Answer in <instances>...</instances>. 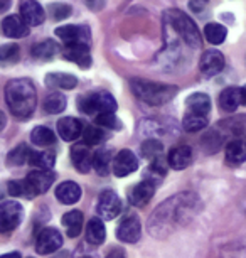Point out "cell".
Masks as SVG:
<instances>
[{
    "label": "cell",
    "mask_w": 246,
    "mask_h": 258,
    "mask_svg": "<svg viewBox=\"0 0 246 258\" xmlns=\"http://www.w3.org/2000/svg\"><path fill=\"white\" fill-rule=\"evenodd\" d=\"M201 211V198L196 192H179L158 206L148 220V231L155 238H166L177 228L194 220Z\"/></svg>",
    "instance_id": "1"
},
{
    "label": "cell",
    "mask_w": 246,
    "mask_h": 258,
    "mask_svg": "<svg viewBox=\"0 0 246 258\" xmlns=\"http://www.w3.org/2000/svg\"><path fill=\"white\" fill-rule=\"evenodd\" d=\"M6 101L11 113L19 120H27L37 106V93L32 81L19 78L7 83Z\"/></svg>",
    "instance_id": "2"
},
{
    "label": "cell",
    "mask_w": 246,
    "mask_h": 258,
    "mask_svg": "<svg viewBox=\"0 0 246 258\" xmlns=\"http://www.w3.org/2000/svg\"><path fill=\"white\" fill-rule=\"evenodd\" d=\"M163 24H166V32H172V36L181 39L184 44L192 49L201 47V32L187 14L177 9H171L163 14Z\"/></svg>",
    "instance_id": "3"
},
{
    "label": "cell",
    "mask_w": 246,
    "mask_h": 258,
    "mask_svg": "<svg viewBox=\"0 0 246 258\" xmlns=\"http://www.w3.org/2000/svg\"><path fill=\"white\" fill-rule=\"evenodd\" d=\"M132 91L138 100H142L143 103L152 105V106H162L169 103L174 96L177 95L179 88L174 85H166V83H155V81H147V80H137L132 81Z\"/></svg>",
    "instance_id": "4"
},
{
    "label": "cell",
    "mask_w": 246,
    "mask_h": 258,
    "mask_svg": "<svg viewBox=\"0 0 246 258\" xmlns=\"http://www.w3.org/2000/svg\"><path fill=\"white\" fill-rule=\"evenodd\" d=\"M78 110L86 115H103L115 113L117 110V100L108 91H95V93L83 95L78 98Z\"/></svg>",
    "instance_id": "5"
},
{
    "label": "cell",
    "mask_w": 246,
    "mask_h": 258,
    "mask_svg": "<svg viewBox=\"0 0 246 258\" xmlns=\"http://www.w3.org/2000/svg\"><path fill=\"white\" fill-rule=\"evenodd\" d=\"M24 209L17 201H6L0 204V233H9L21 225Z\"/></svg>",
    "instance_id": "6"
},
{
    "label": "cell",
    "mask_w": 246,
    "mask_h": 258,
    "mask_svg": "<svg viewBox=\"0 0 246 258\" xmlns=\"http://www.w3.org/2000/svg\"><path fill=\"white\" fill-rule=\"evenodd\" d=\"M54 34L62 42H66V46L71 44L90 46L91 41V32L88 26H61L56 29Z\"/></svg>",
    "instance_id": "7"
},
{
    "label": "cell",
    "mask_w": 246,
    "mask_h": 258,
    "mask_svg": "<svg viewBox=\"0 0 246 258\" xmlns=\"http://www.w3.org/2000/svg\"><path fill=\"white\" fill-rule=\"evenodd\" d=\"M122 211V201H120L118 194L115 191H103L100 194L98 206H96V213L103 220H115Z\"/></svg>",
    "instance_id": "8"
},
{
    "label": "cell",
    "mask_w": 246,
    "mask_h": 258,
    "mask_svg": "<svg viewBox=\"0 0 246 258\" xmlns=\"http://www.w3.org/2000/svg\"><path fill=\"white\" fill-rule=\"evenodd\" d=\"M62 246V235L56 228H44L36 240V250L41 255H51Z\"/></svg>",
    "instance_id": "9"
},
{
    "label": "cell",
    "mask_w": 246,
    "mask_h": 258,
    "mask_svg": "<svg viewBox=\"0 0 246 258\" xmlns=\"http://www.w3.org/2000/svg\"><path fill=\"white\" fill-rule=\"evenodd\" d=\"M142 235V225L137 214H128L125 216L120 226L117 228V238L123 243H137Z\"/></svg>",
    "instance_id": "10"
},
{
    "label": "cell",
    "mask_w": 246,
    "mask_h": 258,
    "mask_svg": "<svg viewBox=\"0 0 246 258\" xmlns=\"http://www.w3.org/2000/svg\"><path fill=\"white\" fill-rule=\"evenodd\" d=\"M112 167L117 177H127L138 169V159L135 157V154L132 150H128V149L120 150L117 154V157L113 159Z\"/></svg>",
    "instance_id": "11"
},
{
    "label": "cell",
    "mask_w": 246,
    "mask_h": 258,
    "mask_svg": "<svg viewBox=\"0 0 246 258\" xmlns=\"http://www.w3.org/2000/svg\"><path fill=\"white\" fill-rule=\"evenodd\" d=\"M199 70L204 76H216L218 73L224 70V56L221 54V51L209 49L201 56L199 61Z\"/></svg>",
    "instance_id": "12"
},
{
    "label": "cell",
    "mask_w": 246,
    "mask_h": 258,
    "mask_svg": "<svg viewBox=\"0 0 246 258\" xmlns=\"http://www.w3.org/2000/svg\"><path fill=\"white\" fill-rule=\"evenodd\" d=\"M21 17L27 26L37 27L46 21V12L37 0H22L21 2Z\"/></svg>",
    "instance_id": "13"
},
{
    "label": "cell",
    "mask_w": 246,
    "mask_h": 258,
    "mask_svg": "<svg viewBox=\"0 0 246 258\" xmlns=\"http://www.w3.org/2000/svg\"><path fill=\"white\" fill-rule=\"evenodd\" d=\"M93 157H95V154L91 152L90 147L85 142L76 144L73 145V149H71V160H73V165L83 174H88L91 167H93Z\"/></svg>",
    "instance_id": "14"
},
{
    "label": "cell",
    "mask_w": 246,
    "mask_h": 258,
    "mask_svg": "<svg viewBox=\"0 0 246 258\" xmlns=\"http://www.w3.org/2000/svg\"><path fill=\"white\" fill-rule=\"evenodd\" d=\"M155 194V184L152 181H143V182H138L137 186H133L132 189L128 191V201L130 204L137 208H142L150 201Z\"/></svg>",
    "instance_id": "15"
},
{
    "label": "cell",
    "mask_w": 246,
    "mask_h": 258,
    "mask_svg": "<svg viewBox=\"0 0 246 258\" xmlns=\"http://www.w3.org/2000/svg\"><path fill=\"white\" fill-rule=\"evenodd\" d=\"M54 172L52 170H41V169H36L32 170L31 174L26 177L27 182L31 184L32 191L37 194H44L46 191H49V187L52 186L54 182Z\"/></svg>",
    "instance_id": "16"
},
{
    "label": "cell",
    "mask_w": 246,
    "mask_h": 258,
    "mask_svg": "<svg viewBox=\"0 0 246 258\" xmlns=\"http://www.w3.org/2000/svg\"><path fill=\"white\" fill-rule=\"evenodd\" d=\"M67 61H73L76 62L81 70H88L91 66V52H90V46H85V44H71V46H66L64 49V54Z\"/></svg>",
    "instance_id": "17"
},
{
    "label": "cell",
    "mask_w": 246,
    "mask_h": 258,
    "mask_svg": "<svg viewBox=\"0 0 246 258\" xmlns=\"http://www.w3.org/2000/svg\"><path fill=\"white\" fill-rule=\"evenodd\" d=\"M57 134L61 135L62 140L71 142V140L78 139L79 135H83V123L74 116H66V118L57 121Z\"/></svg>",
    "instance_id": "18"
},
{
    "label": "cell",
    "mask_w": 246,
    "mask_h": 258,
    "mask_svg": "<svg viewBox=\"0 0 246 258\" xmlns=\"http://www.w3.org/2000/svg\"><path fill=\"white\" fill-rule=\"evenodd\" d=\"M226 162L229 165H239L246 160V139H231L226 144Z\"/></svg>",
    "instance_id": "19"
},
{
    "label": "cell",
    "mask_w": 246,
    "mask_h": 258,
    "mask_svg": "<svg viewBox=\"0 0 246 258\" xmlns=\"http://www.w3.org/2000/svg\"><path fill=\"white\" fill-rule=\"evenodd\" d=\"M2 32L7 37L21 39L29 34V26L24 22V19L21 16H9L2 21Z\"/></svg>",
    "instance_id": "20"
},
{
    "label": "cell",
    "mask_w": 246,
    "mask_h": 258,
    "mask_svg": "<svg viewBox=\"0 0 246 258\" xmlns=\"http://www.w3.org/2000/svg\"><path fill=\"white\" fill-rule=\"evenodd\" d=\"M167 162L172 169H176V170L186 169L187 165H191V162H192L191 147H187V145H177V147H174L171 152H169Z\"/></svg>",
    "instance_id": "21"
},
{
    "label": "cell",
    "mask_w": 246,
    "mask_h": 258,
    "mask_svg": "<svg viewBox=\"0 0 246 258\" xmlns=\"http://www.w3.org/2000/svg\"><path fill=\"white\" fill-rule=\"evenodd\" d=\"M81 187L73 181H66L56 187V198L62 204H74L81 199Z\"/></svg>",
    "instance_id": "22"
},
{
    "label": "cell",
    "mask_w": 246,
    "mask_h": 258,
    "mask_svg": "<svg viewBox=\"0 0 246 258\" xmlns=\"http://www.w3.org/2000/svg\"><path fill=\"white\" fill-rule=\"evenodd\" d=\"M243 105V98H241V88H226L221 91L219 95V108L228 111V113H233V111L238 110V106Z\"/></svg>",
    "instance_id": "23"
},
{
    "label": "cell",
    "mask_w": 246,
    "mask_h": 258,
    "mask_svg": "<svg viewBox=\"0 0 246 258\" xmlns=\"http://www.w3.org/2000/svg\"><path fill=\"white\" fill-rule=\"evenodd\" d=\"M61 221H62V226L66 228L67 236L69 238L79 236L81 230H83V213L78 211V209H73V211L66 213Z\"/></svg>",
    "instance_id": "24"
},
{
    "label": "cell",
    "mask_w": 246,
    "mask_h": 258,
    "mask_svg": "<svg viewBox=\"0 0 246 258\" xmlns=\"http://www.w3.org/2000/svg\"><path fill=\"white\" fill-rule=\"evenodd\" d=\"M186 105H187V111H191V113L207 116L211 111V100L206 93H192L186 100Z\"/></svg>",
    "instance_id": "25"
},
{
    "label": "cell",
    "mask_w": 246,
    "mask_h": 258,
    "mask_svg": "<svg viewBox=\"0 0 246 258\" xmlns=\"http://www.w3.org/2000/svg\"><path fill=\"white\" fill-rule=\"evenodd\" d=\"M46 85L49 88L73 90L78 86V80L73 75H67V73H51V75L46 76Z\"/></svg>",
    "instance_id": "26"
},
{
    "label": "cell",
    "mask_w": 246,
    "mask_h": 258,
    "mask_svg": "<svg viewBox=\"0 0 246 258\" xmlns=\"http://www.w3.org/2000/svg\"><path fill=\"white\" fill-rule=\"evenodd\" d=\"M107 238V228L100 218H91L88 226H86V240L93 245H101Z\"/></svg>",
    "instance_id": "27"
},
{
    "label": "cell",
    "mask_w": 246,
    "mask_h": 258,
    "mask_svg": "<svg viewBox=\"0 0 246 258\" xmlns=\"http://www.w3.org/2000/svg\"><path fill=\"white\" fill-rule=\"evenodd\" d=\"M29 164L41 170H52V167H54V164H56V157H54V154L47 152V150H41V152L32 150Z\"/></svg>",
    "instance_id": "28"
},
{
    "label": "cell",
    "mask_w": 246,
    "mask_h": 258,
    "mask_svg": "<svg viewBox=\"0 0 246 258\" xmlns=\"http://www.w3.org/2000/svg\"><path fill=\"white\" fill-rule=\"evenodd\" d=\"M226 36H228V31H226L224 26H221V24H218V22L206 24L204 37L207 39V42H211V44H214V46L223 44Z\"/></svg>",
    "instance_id": "29"
},
{
    "label": "cell",
    "mask_w": 246,
    "mask_h": 258,
    "mask_svg": "<svg viewBox=\"0 0 246 258\" xmlns=\"http://www.w3.org/2000/svg\"><path fill=\"white\" fill-rule=\"evenodd\" d=\"M56 52H57V44L54 41H51V39L37 42V44L32 46V56L36 59H44V61L52 59L56 56Z\"/></svg>",
    "instance_id": "30"
},
{
    "label": "cell",
    "mask_w": 246,
    "mask_h": 258,
    "mask_svg": "<svg viewBox=\"0 0 246 258\" xmlns=\"http://www.w3.org/2000/svg\"><path fill=\"white\" fill-rule=\"evenodd\" d=\"M42 108H44L46 113L49 115H56L61 113V111L66 110V96L62 93H51L46 96L44 103H42Z\"/></svg>",
    "instance_id": "31"
},
{
    "label": "cell",
    "mask_w": 246,
    "mask_h": 258,
    "mask_svg": "<svg viewBox=\"0 0 246 258\" xmlns=\"http://www.w3.org/2000/svg\"><path fill=\"white\" fill-rule=\"evenodd\" d=\"M31 140L32 144L39 145V147H49V145L54 144L56 135L47 126H36L31 132Z\"/></svg>",
    "instance_id": "32"
},
{
    "label": "cell",
    "mask_w": 246,
    "mask_h": 258,
    "mask_svg": "<svg viewBox=\"0 0 246 258\" xmlns=\"http://www.w3.org/2000/svg\"><path fill=\"white\" fill-rule=\"evenodd\" d=\"M31 154H32V149L27 147L26 144H21L17 145L16 149L11 150L7 155V164L9 165H24V164H29V159H31Z\"/></svg>",
    "instance_id": "33"
},
{
    "label": "cell",
    "mask_w": 246,
    "mask_h": 258,
    "mask_svg": "<svg viewBox=\"0 0 246 258\" xmlns=\"http://www.w3.org/2000/svg\"><path fill=\"white\" fill-rule=\"evenodd\" d=\"M207 116L204 115H197V113H191V111H186L184 118H182V126H184L186 132H199V130L206 128L207 126Z\"/></svg>",
    "instance_id": "34"
},
{
    "label": "cell",
    "mask_w": 246,
    "mask_h": 258,
    "mask_svg": "<svg viewBox=\"0 0 246 258\" xmlns=\"http://www.w3.org/2000/svg\"><path fill=\"white\" fill-rule=\"evenodd\" d=\"M9 194L12 198H27V199H32L36 196V192L32 191L31 184L27 182V179H21V181H11L9 182V187H7Z\"/></svg>",
    "instance_id": "35"
},
{
    "label": "cell",
    "mask_w": 246,
    "mask_h": 258,
    "mask_svg": "<svg viewBox=\"0 0 246 258\" xmlns=\"http://www.w3.org/2000/svg\"><path fill=\"white\" fill-rule=\"evenodd\" d=\"M21 57V49L17 44H4L0 46V66H11L16 64Z\"/></svg>",
    "instance_id": "36"
},
{
    "label": "cell",
    "mask_w": 246,
    "mask_h": 258,
    "mask_svg": "<svg viewBox=\"0 0 246 258\" xmlns=\"http://www.w3.org/2000/svg\"><path fill=\"white\" fill-rule=\"evenodd\" d=\"M110 162H112V159H110L108 150H100V152H96L93 157V169L100 174V176H107L110 172Z\"/></svg>",
    "instance_id": "37"
},
{
    "label": "cell",
    "mask_w": 246,
    "mask_h": 258,
    "mask_svg": "<svg viewBox=\"0 0 246 258\" xmlns=\"http://www.w3.org/2000/svg\"><path fill=\"white\" fill-rule=\"evenodd\" d=\"M105 139V132L100 128V126H86L83 132V142L88 145V147H95V145H100Z\"/></svg>",
    "instance_id": "38"
},
{
    "label": "cell",
    "mask_w": 246,
    "mask_h": 258,
    "mask_svg": "<svg viewBox=\"0 0 246 258\" xmlns=\"http://www.w3.org/2000/svg\"><path fill=\"white\" fill-rule=\"evenodd\" d=\"M162 152H163V145L158 142V140L148 139L142 144V155L150 160L162 157Z\"/></svg>",
    "instance_id": "39"
},
{
    "label": "cell",
    "mask_w": 246,
    "mask_h": 258,
    "mask_svg": "<svg viewBox=\"0 0 246 258\" xmlns=\"http://www.w3.org/2000/svg\"><path fill=\"white\" fill-rule=\"evenodd\" d=\"M95 121H96V125L103 126V128H112V130H120V128H122V121H120V118L115 116V113L98 115V116H95Z\"/></svg>",
    "instance_id": "40"
},
{
    "label": "cell",
    "mask_w": 246,
    "mask_h": 258,
    "mask_svg": "<svg viewBox=\"0 0 246 258\" xmlns=\"http://www.w3.org/2000/svg\"><path fill=\"white\" fill-rule=\"evenodd\" d=\"M224 258H246V241H238L224 250Z\"/></svg>",
    "instance_id": "41"
},
{
    "label": "cell",
    "mask_w": 246,
    "mask_h": 258,
    "mask_svg": "<svg viewBox=\"0 0 246 258\" xmlns=\"http://www.w3.org/2000/svg\"><path fill=\"white\" fill-rule=\"evenodd\" d=\"M51 16L52 19H56V21H64L66 17L71 16V6H67V4H51Z\"/></svg>",
    "instance_id": "42"
},
{
    "label": "cell",
    "mask_w": 246,
    "mask_h": 258,
    "mask_svg": "<svg viewBox=\"0 0 246 258\" xmlns=\"http://www.w3.org/2000/svg\"><path fill=\"white\" fill-rule=\"evenodd\" d=\"M209 2V0H191L189 2V7H191V11H194V12H201L202 9L206 7V4Z\"/></svg>",
    "instance_id": "43"
},
{
    "label": "cell",
    "mask_w": 246,
    "mask_h": 258,
    "mask_svg": "<svg viewBox=\"0 0 246 258\" xmlns=\"http://www.w3.org/2000/svg\"><path fill=\"white\" fill-rule=\"evenodd\" d=\"M12 0H0V14L9 11V7H11Z\"/></svg>",
    "instance_id": "44"
},
{
    "label": "cell",
    "mask_w": 246,
    "mask_h": 258,
    "mask_svg": "<svg viewBox=\"0 0 246 258\" xmlns=\"http://www.w3.org/2000/svg\"><path fill=\"white\" fill-rule=\"evenodd\" d=\"M6 125H7V118H6V115H4V111H0V132L6 128Z\"/></svg>",
    "instance_id": "45"
},
{
    "label": "cell",
    "mask_w": 246,
    "mask_h": 258,
    "mask_svg": "<svg viewBox=\"0 0 246 258\" xmlns=\"http://www.w3.org/2000/svg\"><path fill=\"white\" fill-rule=\"evenodd\" d=\"M0 258H21V253H19V251H11V253H6V255H2Z\"/></svg>",
    "instance_id": "46"
},
{
    "label": "cell",
    "mask_w": 246,
    "mask_h": 258,
    "mask_svg": "<svg viewBox=\"0 0 246 258\" xmlns=\"http://www.w3.org/2000/svg\"><path fill=\"white\" fill-rule=\"evenodd\" d=\"M107 258H125V255L122 251H112Z\"/></svg>",
    "instance_id": "47"
},
{
    "label": "cell",
    "mask_w": 246,
    "mask_h": 258,
    "mask_svg": "<svg viewBox=\"0 0 246 258\" xmlns=\"http://www.w3.org/2000/svg\"><path fill=\"white\" fill-rule=\"evenodd\" d=\"M241 98H243V105H246V85L241 88Z\"/></svg>",
    "instance_id": "48"
},
{
    "label": "cell",
    "mask_w": 246,
    "mask_h": 258,
    "mask_svg": "<svg viewBox=\"0 0 246 258\" xmlns=\"http://www.w3.org/2000/svg\"><path fill=\"white\" fill-rule=\"evenodd\" d=\"M78 258H93V256H90V255H81V256H78Z\"/></svg>",
    "instance_id": "49"
},
{
    "label": "cell",
    "mask_w": 246,
    "mask_h": 258,
    "mask_svg": "<svg viewBox=\"0 0 246 258\" xmlns=\"http://www.w3.org/2000/svg\"><path fill=\"white\" fill-rule=\"evenodd\" d=\"M244 213H246V203H244Z\"/></svg>",
    "instance_id": "50"
}]
</instances>
